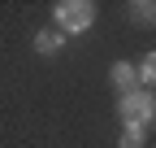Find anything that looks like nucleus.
<instances>
[{
	"label": "nucleus",
	"mask_w": 156,
	"mask_h": 148,
	"mask_svg": "<svg viewBox=\"0 0 156 148\" xmlns=\"http://www.w3.org/2000/svg\"><path fill=\"white\" fill-rule=\"evenodd\" d=\"M130 17H134V22H156V5H152V0H134V5H130Z\"/></svg>",
	"instance_id": "nucleus-7"
},
{
	"label": "nucleus",
	"mask_w": 156,
	"mask_h": 148,
	"mask_svg": "<svg viewBox=\"0 0 156 148\" xmlns=\"http://www.w3.org/2000/svg\"><path fill=\"white\" fill-rule=\"evenodd\" d=\"M147 131L143 126H122V135H117V148H143Z\"/></svg>",
	"instance_id": "nucleus-6"
},
{
	"label": "nucleus",
	"mask_w": 156,
	"mask_h": 148,
	"mask_svg": "<svg viewBox=\"0 0 156 148\" xmlns=\"http://www.w3.org/2000/svg\"><path fill=\"white\" fill-rule=\"evenodd\" d=\"M56 17V31L65 35V39H74V35H87L95 26V5L91 0H61V5L52 9Z\"/></svg>",
	"instance_id": "nucleus-2"
},
{
	"label": "nucleus",
	"mask_w": 156,
	"mask_h": 148,
	"mask_svg": "<svg viewBox=\"0 0 156 148\" xmlns=\"http://www.w3.org/2000/svg\"><path fill=\"white\" fill-rule=\"evenodd\" d=\"M108 83L117 87V96H126V91H134V87H139V70H134L130 61H113V70H108Z\"/></svg>",
	"instance_id": "nucleus-3"
},
{
	"label": "nucleus",
	"mask_w": 156,
	"mask_h": 148,
	"mask_svg": "<svg viewBox=\"0 0 156 148\" xmlns=\"http://www.w3.org/2000/svg\"><path fill=\"white\" fill-rule=\"evenodd\" d=\"M117 118H122V126H147L156 122V91L147 87H134L126 91V96H117Z\"/></svg>",
	"instance_id": "nucleus-1"
},
{
	"label": "nucleus",
	"mask_w": 156,
	"mask_h": 148,
	"mask_svg": "<svg viewBox=\"0 0 156 148\" xmlns=\"http://www.w3.org/2000/svg\"><path fill=\"white\" fill-rule=\"evenodd\" d=\"M61 48H65V35L56 26H44L35 35V52H39V57H52V52H61Z\"/></svg>",
	"instance_id": "nucleus-4"
},
{
	"label": "nucleus",
	"mask_w": 156,
	"mask_h": 148,
	"mask_svg": "<svg viewBox=\"0 0 156 148\" xmlns=\"http://www.w3.org/2000/svg\"><path fill=\"white\" fill-rule=\"evenodd\" d=\"M139 70V87H147V91H156V52H147V57L134 65Z\"/></svg>",
	"instance_id": "nucleus-5"
}]
</instances>
